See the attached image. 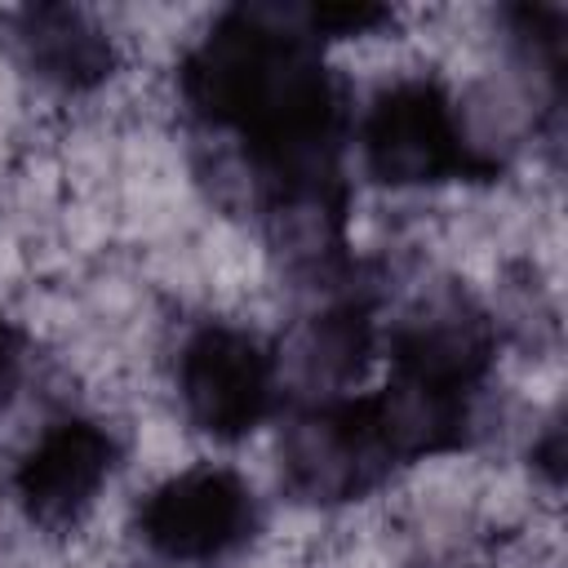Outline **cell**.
Instances as JSON below:
<instances>
[{
	"label": "cell",
	"instance_id": "obj_1",
	"mask_svg": "<svg viewBox=\"0 0 568 568\" xmlns=\"http://www.w3.org/2000/svg\"><path fill=\"white\" fill-rule=\"evenodd\" d=\"M178 84L195 120L244 142L284 248L306 266L337 262L346 102L302 9H226L182 58Z\"/></svg>",
	"mask_w": 568,
	"mask_h": 568
},
{
	"label": "cell",
	"instance_id": "obj_2",
	"mask_svg": "<svg viewBox=\"0 0 568 568\" xmlns=\"http://www.w3.org/2000/svg\"><path fill=\"white\" fill-rule=\"evenodd\" d=\"M364 164L386 186H439V182H493L501 164L484 155L439 80L413 75L382 89L359 124Z\"/></svg>",
	"mask_w": 568,
	"mask_h": 568
},
{
	"label": "cell",
	"instance_id": "obj_3",
	"mask_svg": "<svg viewBox=\"0 0 568 568\" xmlns=\"http://www.w3.org/2000/svg\"><path fill=\"white\" fill-rule=\"evenodd\" d=\"M395 462L373 426L364 395L311 404L293 417L280 444V475L293 497L311 506L359 501L390 479Z\"/></svg>",
	"mask_w": 568,
	"mask_h": 568
},
{
	"label": "cell",
	"instance_id": "obj_4",
	"mask_svg": "<svg viewBox=\"0 0 568 568\" xmlns=\"http://www.w3.org/2000/svg\"><path fill=\"white\" fill-rule=\"evenodd\" d=\"M178 395L195 430L235 444L253 435L280 395L275 355L231 324H204L178 359Z\"/></svg>",
	"mask_w": 568,
	"mask_h": 568
},
{
	"label": "cell",
	"instance_id": "obj_5",
	"mask_svg": "<svg viewBox=\"0 0 568 568\" xmlns=\"http://www.w3.org/2000/svg\"><path fill=\"white\" fill-rule=\"evenodd\" d=\"M253 528H257L253 488L226 466H191L164 479L138 510L142 541L173 564L217 559L240 541H248Z\"/></svg>",
	"mask_w": 568,
	"mask_h": 568
},
{
	"label": "cell",
	"instance_id": "obj_6",
	"mask_svg": "<svg viewBox=\"0 0 568 568\" xmlns=\"http://www.w3.org/2000/svg\"><path fill=\"white\" fill-rule=\"evenodd\" d=\"M115 439L111 430H102L98 422L89 417H67V422H53L18 462L13 470V497L22 506V515L49 532H62V528H75L102 484L111 479L115 470Z\"/></svg>",
	"mask_w": 568,
	"mask_h": 568
},
{
	"label": "cell",
	"instance_id": "obj_7",
	"mask_svg": "<svg viewBox=\"0 0 568 568\" xmlns=\"http://www.w3.org/2000/svg\"><path fill=\"white\" fill-rule=\"evenodd\" d=\"M497 359V333L484 306L462 288L430 293L390 337V373L475 395Z\"/></svg>",
	"mask_w": 568,
	"mask_h": 568
},
{
	"label": "cell",
	"instance_id": "obj_8",
	"mask_svg": "<svg viewBox=\"0 0 568 568\" xmlns=\"http://www.w3.org/2000/svg\"><path fill=\"white\" fill-rule=\"evenodd\" d=\"M18 58L67 93H89L115 71V40L75 4H27L9 18Z\"/></svg>",
	"mask_w": 568,
	"mask_h": 568
},
{
	"label": "cell",
	"instance_id": "obj_9",
	"mask_svg": "<svg viewBox=\"0 0 568 568\" xmlns=\"http://www.w3.org/2000/svg\"><path fill=\"white\" fill-rule=\"evenodd\" d=\"M373 426L390 453L395 466L422 462V457H439L466 444L470 430V399L462 390H444L430 382H413L390 373V382L377 395H364Z\"/></svg>",
	"mask_w": 568,
	"mask_h": 568
},
{
	"label": "cell",
	"instance_id": "obj_10",
	"mask_svg": "<svg viewBox=\"0 0 568 568\" xmlns=\"http://www.w3.org/2000/svg\"><path fill=\"white\" fill-rule=\"evenodd\" d=\"M373 355V315L364 302H342L328 306L320 315H311L297 333L293 346L284 355V364L275 359V368L315 395V404L324 399H342L346 386H355L368 368Z\"/></svg>",
	"mask_w": 568,
	"mask_h": 568
},
{
	"label": "cell",
	"instance_id": "obj_11",
	"mask_svg": "<svg viewBox=\"0 0 568 568\" xmlns=\"http://www.w3.org/2000/svg\"><path fill=\"white\" fill-rule=\"evenodd\" d=\"M390 18L395 13L382 4H311V9H302V22L320 44L333 36H368V31L386 27Z\"/></svg>",
	"mask_w": 568,
	"mask_h": 568
},
{
	"label": "cell",
	"instance_id": "obj_12",
	"mask_svg": "<svg viewBox=\"0 0 568 568\" xmlns=\"http://www.w3.org/2000/svg\"><path fill=\"white\" fill-rule=\"evenodd\" d=\"M22 368H27V337L13 320L0 315V404L13 399V390L22 382Z\"/></svg>",
	"mask_w": 568,
	"mask_h": 568
},
{
	"label": "cell",
	"instance_id": "obj_13",
	"mask_svg": "<svg viewBox=\"0 0 568 568\" xmlns=\"http://www.w3.org/2000/svg\"><path fill=\"white\" fill-rule=\"evenodd\" d=\"M532 462L546 470V479H550V484H559V475H564V426H559V422H550V426H546L541 444L532 448Z\"/></svg>",
	"mask_w": 568,
	"mask_h": 568
}]
</instances>
